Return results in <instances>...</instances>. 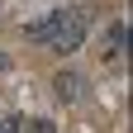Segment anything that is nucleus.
<instances>
[{"label":"nucleus","instance_id":"f03ea898","mask_svg":"<svg viewBox=\"0 0 133 133\" xmlns=\"http://www.w3.org/2000/svg\"><path fill=\"white\" fill-rule=\"evenodd\" d=\"M52 90H57V100H62V105H76V100L86 95V76H81V71H57Z\"/></svg>","mask_w":133,"mask_h":133},{"label":"nucleus","instance_id":"423d86ee","mask_svg":"<svg viewBox=\"0 0 133 133\" xmlns=\"http://www.w3.org/2000/svg\"><path fill=\"white\" fill-rule=\"evenodd\" d=\"M0 133H19V119L14 114H0Z\"/></svg>","mask_w":133,"mask_h":133},{"label":"nucleus","instance_id":"f257e3e1","mask_svg":"<svg viewBox=\"0 0 133 133\" xmlns=\"http://www.w3.org/2000/svg\"><path fill=\"white\" fill-rule=\"evenodd\" d=\"M86 33H90V14L86 10H57V24H52V38L48 43L66 57V52H76L86 43Z\"/></svg>","mask_w":133,"mask_h":133},{"label":"nucleus","instance_id":"39448f33","mask_svg":"<svg viewBox=\"0 0 133 133\" xmlns=\"http://www.w3.org/2000/svg\"><path fill=\"white\" fill-rule=\"evenodd\" d=\"M24 133H57V124H52V119H29Z\"/></svg>","mask_w":133,"mask_h":133},{"label":"nucleus","instance_id":"7ed1b4c3","mask_svg":"<svg viewBox=\"0 0 133 133\" xmlns=\"http://www.w3.org/2000/svg\"><path fill=\"white\" fill-rule=\"evenodd\" d=\"M124 38H128V29H124V24H109V33H105V62H109V66L124 62Z\"/></svg>","mask_w":133,"mask_h":133},{"label":"nucleus","instance_id":"20e7f679","mask_svg":"<svg viewBox=\"0 0 133 133\" xmlns=\"http://www.w3.org/2000/svg\"><path fill=\"white\" fill-rule=\"evenodd\" d=\"M52 24H57V14H48V19H33L24 33H29L33 43H48V38H52Z\"/></svg>","mask_w":133,"mask_h":133}]
</instances>
